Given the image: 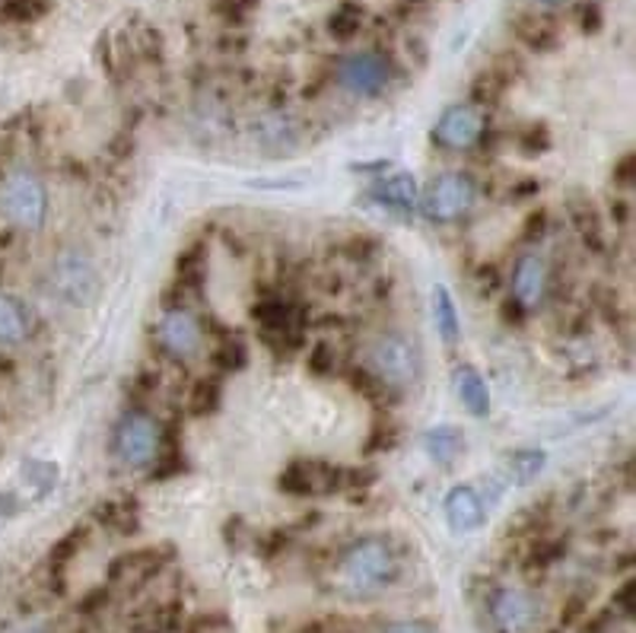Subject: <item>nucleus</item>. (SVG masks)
Segmentation results:
<instances>
[{
	"label": "nucleus",
	"mask_w": 636,
	"mask_h": 633,
	"mask_svg": "<svg viewBox=\"0 0 636 633\" xmlns=\"http://www.w3.org/2000/svg\"><path fill=\"white\" fill-rule=\"evenodd\" d=\"M432 319H436L439 338H442L449 347L458 344V338H461V322H458L456 303H452V297H449V290H446L442 283L432 290Z\"/></svg>",
	"instance_id": "nucleus-15"
},
{
	"label": "nucleus",
	"mask_w": 636,
	"mask_h": 633,
	"mask_svg": "<svg viewBox=\"0 0 636 633\" xmlns=\"http://www.w3.org/2000/svg\"><path fill=\"white\" fill-rule=\"evenodd\" d=\"M51 287L61 293V300L86 305L100 297V271L86 255L64 252L51 264Z\"/></svg>",
	"instance_id": "nucleus-6"
},
{
	"label": "nucleus",
	"mask_w": 636,
	"mask_h": 633,
	"mask_svg": "<svg viewBox=\"0 0 636 633\" xmlns=\"http://www.w3.org/2000/svg\"><path fill=\"white\" fill-rule=\"evenodd\" d=\"M337 83L354 96H379L392 83V64L379 51H354L337 64Z\"/></svg>",
	"instance_id": "nucleus-7"
},
{
	"label": "nucleus",
	"mask_w": 636,
	"mask_h": 633,
	"mask_svg": "<svg viewBox=\"0 0 636 633\" xmlns=\"http://www.w3.org/2000/svg\"><path fill=\"white\" fill-rule=\"evenodd\" d=\"M373 195H376V201H382L385 207H392V210H414V204L420 198V191H417V181L410 176H388L385 181H379L376 188H373Z\"/></svg>",
	"instance_id": "nucleus-14"
},
{
	"label": "nucleus",
	"mask_w": 636,
	"mask_h": 633,
	"mask_svg": "<svg viewBox=\"0 0 636 633\" xmlns=\"http://www.w3.org/2000/svg\"><path fill=\"white\" fill-rule=\"evenodd\" d=\"M483 134V118L475 105H449L432 127V141L446 151H471Z\"/></svg>",
	"instance_id": "nucleus-9"
},
{
	"label": "nucleus",
	"mask_w": 636,
	"mask_h": 633,
	"mask_svg": "<svg viewBox=\"0 0 636 633\" xmlns=\"http://www.w3.org/2000/svg\"><path fill=\"white\" fill-rule=\"evenodd\" d=\"M20 633H42V631H35V627H25V631H20Z\"/></svg>",
	"instance_id": "nucleus-27"
},
{
	"label": "nucleus",
	"mask_w": 636,
	"mask_h": 633,
	"mask_svg": "<svg viewBox=\"0 0 636 633\" xmlns=\"http://www.w3.org/2000/svg\"><path fill=\"white\" fill-rule=\"evenodd\" d=\"M156 341H159V347H163L166 356L191 360V356L201 354V322L188 309H169V312H163V319L156 325Z\"/></svg>",
	"instance_id": "nucleus-8"
},
{
	"label": "nucleus",
	"mask_w": 636,
	"mask_h": 633,
	"mask_svg": "<svg viewBox=\"0 0 636 633\" xmlns=\"http://www.w3.org/2000/svg\"><path fill=\"white\" fill-rule=\"evenodd\" d=\"M570 217H573V227L583 236V242H588L592 249H602V224H598V210L583 198H573L570 201Z\"/></svg>",
	"instance_id": "nucleus-19"
},
{
	"label": "nucleus",
	"mask_w": 636,
	"mask_h": 633,
	"mask_svg": "<svg viewBox=\"0 0 636 633\" xmlns=\"http://www.w3.org/2000/svg\"><path fill=\"white\" fill-rule=\"evenodd\" d=\"M630 166H634V156H627V159L621 163V173H617L621 181H630V176H634V173H630Z\"/></svg>",
	"instance_id": "nucleus-25"
},
{
	"label": "nucleus",
	"mask_w": 636,
	"mask_h": 633,
	"mask_svg": "<svg viewBox=\"0 0 636 633\" xmlns=\"http://www.w3.org/2000/svg\"><path fill=\"white\" fill-rule=\"evenodd\" d=\"M483 516H487L483 497L475 487L461 484V487L449 490V497H446V522H449L452 532H478L483 526Z\"/></svg>",
	"instance_id": "nucleus-12"
},
{
	"label": "nucleus",
	"mask_w": 636,
	"mask_h": 633,
	"mask_svg": "<svg viewBox=\"0 0 636 633\" xmlns=\"http://www.w3.org/2000/svg\"><path fill=\"white\" fill-rule=\"evenodd\" d=\"M424 446H427V456L436 465H452L465 449V436L456 427H436V430L424 436Z\"/></svg>",
	"instance_id": "nucleus-16"
},
{
	"label": "nucleus",
	"mask_w": 636,
	"mask_h": 633,
	"mask_svg": "<svg viewBox=\"0 0 636 633\" xmlns=\"http://www.w3.org/2000/svg\"><path fill=\"white\" fill-rule=\"evenodd\" d=\"M366 360H369V373L382 385H392V388H405L420 376V351L410 338L398 334V331L379 334L369 344Z\"/></svg>",
	"instance_id": "nucleus-3"
},
{
	"label": "nucleus",
	"mask_w": 636,
	"mask_h": 633,
	"mask_svg": "<svg viewBox=\"0 0 636 633\" xmlns=\"http://www.w3.org/2000/svg\"><path fill=\"white\" fill-rule=\"evenodd\" d=\"M322 478H329V475H319V465L296 461L280 475V490H286V494H319V490H329L322 484Z\"/></svg>",
	"instance_id": "nucleus-17"
},
{
	"label": "nucleus",
	"mask_w": 636,
	"mask_h": 633,
	"mask_svg": "<svg viewBox=\"0 0 636 633\" xmlns=\"http://www.w3.org/2000/svg\"><path fill=\"white\" fill-rule=\"evenodd\" d=\"M220 402V382L217 380H204L198 382L195 388V402H191V411L195 414H210L213 407Z\"/></svg>",
	"instance_id": "nucleus-21"
},
{
	"label": "nucleus",
	"mask_w": 636,
	"mask_h": 633,
	"mask_svg": "<svg viewBox=\"0 0 636 633\" xmlns=\"http://www.w3.org/2000/svg\"><path fill=\"white\" fill-rule=\"evenodd\" d=\"M246 360H249V354H246V347L236 341V344H227V347H220V354H217V366L223 370V373H236V370H242L246 366Z\"/></svg>",
	"instance_id": "nucleus-23"
},
{
	"label": "nucleus",
	"mask_w": 636,
	"mask_h": 633,
	"mask_svg": "<svg viewBox=\"0 0 636 633\" xmlns=\"http://www.w3.org/2000/svg\"><path fill=\"white\" fill-rule=\"evenodd\" d=\"M538 3H544V7H557V3H563V0H538Z\"/></svg>",
	"instance_id": "nucleus-26"
},
{
	"label": "nucleus",
	"mask_w": 636,
	"mask_h": 633,
	"mask_svg": "<svg viewBox=\"0 0 636 633\" xmlns=\"http://www.w3.org/2000/svg\"><path fill=\"white\" fill-rule=\"evenodd\" d=\"M456 395L471 417H487L490 414V388H487V382L481 380V373L475 366H458L456 370Z\"/></svg>",
	"instance_id": "nucleus-13"
},
{
	"label": "nucleus",
	"mask_w": 636,
	"mask_h": 633,
	"mask_svg": "<svg viewBox=\"0 0 636 633\" xmlns=\"http://www.w3.org/2000/svg\"><path fill=\"white\" fill-rule=\"evenodd\" d=\"M29 334V319L13 297L0 293V344H20Z\"/></svg>",
	"instance_id": "nucleus-18"
},
{
	"label": "nucleus",
	"mask_w": 636,
	"mask_h": 633,
	"mask_svg": "<svg viewBox=\"0 0 636 633\" xmlns=\"http://www.w3.org/2000/svg\"><path fill=\"white\" fill-rule=\"evenodd\" d=\"M385 633H432L427 624H420V621H402V624H392Z\"/></svg>",
	"instance_id": "nucleus-24"
},
{
	"label": "nucleus",
	"mask_w": 636,
	"mask_h": 633,
	"mask_svg": "<svg viewBox=\"0 0 636 633\" xmlns=\"http://www.w3.org/2000/svg\"><path fill=\"white\" fill-rule=\"evenodd\" d=\"M0 210L13 227L35 232L49 217V191L29 169H13L0 181Z\"/></svg>",
	"instance_id": "nucleus-2"
},
{
	"label": "nucleus",
	"mask_w": 636,
	"mask_h": 633,
	"mask_svg": "<svg viewBox=\"0 0 636 633\" xmlns=\"http://www.w3.org/2000/svg\"><path fill=\"white\" fill-rule=\"evenodd\" d=\"M490 614L503 633H529L538 618V605L522 589H500L490 602Z\"/></svg>",
	"instance_id": "nucleus-10"
},
{
	"label": "nucleus",
	"mask_w": 636,
	"mask_h": 633,
	"mask_svg": "<svg viewBox=\"0 0 636 633\" xmlns=\"http://www.w3.org/2000/svg\"><path fill=\"white\" fill-rule=\"evenodd\" d=\"M395 554L382 538H359L341 560V580L354 592H376L395 580Z\"/></svg>",
	"instance_id": "nucleus-1"
},
{
	"label": "nucleus",
	"mask_w": 636,
	"mask_h": 633,
	"mask_svg": "<svg viewBox=\"0 0 636 633\" xmlns=\"http://www.w3.org/2000/svg\"><path fill=\"white\" fill-rule=\"evenodd\" d=\"M417 201L424 217L432 224H456L478 201V185L465 173H442L420 191Z\"/></svg>",
	"instance_id": "nucleus-4"
},
{
	"label": "nucleus",
	"mask_w": 636,
	"mask_h": 633,
	"mask_svg": "<svg viewBox=\"0 0 636 633\" xmlns=\"http://www.w3.org/2000/svg\"><path fill=\"white\" fill-rule=\"evenodd\" d=\"M541 468H544V453H538V449H522L509 458V471L515 475V484H532L541 475Z\"/></svg>",
	"instance_id": "nucleus-20"
},
{
	"label": "nucleus",
	"mask_w": 636,
	"mask_h": 633,
	"mask_svg": "<svg viewBox=\"0 0 636 633\" xmlns=\"http://www.w3.org/2000/svg\"><path fill=\"white\" fill-rule=\"evenodd\" d=\"M305 366H309V373H312V376H325V373L334 370V351H331L329 344H315V347L309 351Z\"/></svg>",
	"instance_id": "nucleus-22"
},
{
	"label": "nucleus",
	"mask_w": 636,
	"mask_h": 633,
	"mask_svg": "<svg viewBox=\"0 0 636 633\" xmlns=\"http://www.w3.org/2000/svg\"><path fill=\"white\" fill-rule=\"evenodd\" d=\"M163 449V433L147 411H127L112 436V453L125 468H150Z\"/></svg>",
	"instance_id": "nucleus-5"
},
{
	"label": "nucleus",
	"mask_w": 636,
	"mask_h": 633,
	"mask_svg": "<svg viewBox=\"0 0 636 633\" xmlns=\"http://www.w3.org/2000/svg\"><path fill=\"white\" fill-rule=\"evenodd\" d=\"M509 290H512V303L522 305V309H534V305L544 300L548 293V264L541 255H522L512 268V280H509Z\"/></svg>",
	"instance_id": "nucleus-11"
}]
</instances>
